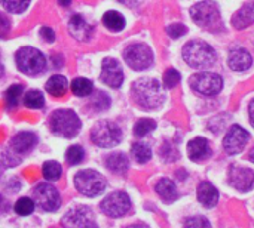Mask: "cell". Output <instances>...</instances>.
Here are the masks:
<instances>
[{
  "mask_svg": "<svg viewBox=\"0 0 254 228\" xmlns=\"http://www.w3.org/2000/svg\"><path fill=\"white\" fill-rule=\"evenodd\" d=\"M131 93L135 104L144 110L159 108L165 101V93L161 83L156 79L150 77L138 79L137 82H134Z\"/></svg>",
  "mask_w": 254,
  "mask_h": 228,
  "instance_id": "6da1fadb",
  "label": "cell"
},
{
  "mask_svg": "<svg viewBox=\"0 0 254 228\" xmlns=\"http://www.w3.org/2000/svg\"><path fill=\"white\" fill-rule=\"evenodd\" d=\"M183 59L185 62L196 70L208 68L216 62V50L211 45L202 40H192L183 47Z\"/></svg>",
  "mask_w": 254,
  "mask_h": 228,
  "instance_id": "7a4b0ae2",
  "label": "cell"
},
{
  "mask_svg": "<svg viewBox=\"0 0 254 228\" xmlns=\"http://www.w3.org/2000/svg\"><path fill=\"white\" fill-rule=\"evenodd\" d=\"M49 128L61 138H73L80 131V119L71 110H57L49 117Z\"/></svg>",
  "mask_w": 254,
  "mask_h": 228,
  "instance_id": "3957f363",
  "label": "cell"
},
{
  "mask_svg": "<svg viewBox=\"0 0 254 228\" xmlns=\"http://www.w3.org/2000/svg\"><path fill=\"white\" fill-rule=\"evenodd\" d=\"M16 65L21 73L28 76L40 74L46 67V58L45 55L31 46H24L16 52Z\"/></svg>",
  "mask_w": 254,
  "mask_h": 228,
  "instance_id": "277c9868",
  "label": "cell"
},
{
  "mask_svg": "<svg viewBox=\"0 0 254 228\" xmlns=\"http://www.w3.org/2000/svg\"><path fill=\"white\" fill-rule=\"evenodd\" d=\"M91 139L95 145L103 148L116 147L122 139V131L110 120H100L91 129Z\"/></svg>",
  "mask_w": 254,
  "mask_h": 228,
  "instance_id": "5b68a950",
  "label": "cell"
},
{
  "mask_svg": "<svg viewBox=\"0 0 254 228\" xmlns=\"http://www.w3.org/2000/svg\"><path fill=\"white\" fill-rule=\"evenodd\" d=\"M74 185L80 194H83L86 197H95L104 191L106 180L100 172L86 169V171H80L76 174Z\"/></svg>",
  "mask_w": 254,
  "mask_h": 228,
  "instance_id": "8992f818",
  "label": "cell"
},
{
  "mask_svg": "<svg viewBox=\"0 0 254 228\" xmlns=\"http://www.w3.org/2000/svg\"><path fill=\"white\" fill-rule=\"evenodd\" d=\"M189 85L193 91H196L204 96H216L223 89V79L216 73L204 71V73L193 74L189 80Z\"/></svg>",
  "mask_w": 254,
  "mask_h": 228,
  "instance_id": "52a82bcc",
  "label": "cell"
},
{
  "mask_svg": "<svg viewBox=\"0 0 254 228\" xmlns=\"http://www.w3.org/2000/svg\"><path fill=\"white\" fill-rule=\"evenodd\" d=\"M124 59L132 70L143 71L153 64V52L144 43H134L124 50Z\"/></svg>",
  "mask_w": 254,
  "mask_h": 228,
  "instance_id": "ba28073f",
  "label": "cell"
},
{
  "mask_svg": "<svg viewBox=\"0 0 254 228\" xmlns=\"http://www.w3.org/2000/svg\"><path fill=\"white\" fill-rule=\"evenodd\" d=\"M131 206H132L131 200H129L128 194L124 191H115V193L109 194L100 203L101 212L110 218H119V217L127 215L131 211Z\"/></svg>",
  "mask_w": 254,
  "mask_h": 228,
  "instance_id": "9c48e42d",
  "label": "cell"
},
{
  "mask_svg": "<svg viewBox=\"0 0 254 228\" xmlns=\"http://www.w3.org/2000/svg\"><path fill=\"white\" fill-rule=\"evenodd\" d=\"M190 16L192 19L201 25V27H211L219 22L220 12L219 6L213 0H204L190 7Z\"/></svg>",
  "mask_w": 254,
  "mask_h": 228,
  "instance_id": "30bf717a",
  "label": "cell"
},
{
  "mask_svg": "<svg viewBox=\"0 0 254 228\" xmlns=\"http://www.w3.org/2000/svg\"><path fill=\"white\" fill-rule=\"evenodd\" d=\"M61 226L64 228H98L92 211L86 206H77L68 211L63 217Z\"/></svg>",
  "mask_w": 254,
  "mask_h": 228,
  "instance_id": "8fae6325",
  "label": "cell"
},
{
  "mask_svg": "<svg viewBox=\"0 0 254 228\" xmlns=\"http://www.w3.org/2000/svg\"><path fill=\"white\" fill-rule=\"evenodd\" d=\"M33 197H34L36 205L46 212H54L61 205L60 193L57 191L54 185H49V184H39L33 190Z\"/></svg>",
  "mask_w": 254,
  "mask_h": 228,
  "instance_id": "7c38bea8",
  "label": "cell"
},
{
  "mask_svg": "<svg viewBox=\"0 0 254 228\" xmlns=\"http://www.w3.org/2000/svg\"><path fill=\"white\" fill-rule=\"evenodd\" d=\"M249 139L250 135L244 128H241L240 125H232L223 139V148L226 150L228 154L235 156L246 148Z\"/></svg>",
  "mask_w": 254,
  "mask_h": 228,
  "instance_id": "4fadbf2b",
  "label": "cell"
},
{
  "mask_svg": "<svg viewBox=\"0 0 254 228\" xmlns=\"http://www.w3.org/2000/svg\"><path fill=\"white\" fill-rule=\"evenodd\" d=\"M228 181L235 190H238L241 193H247L253 188L254 172L249 168L232 166V168H229Z\"/></svg>",
  "mask_w": 254,
  "mask_h": 228,
  "instance_id": "5bb4252c",
  "label": "cell"
},
{
  "mask_svg": "<svg viewBox=\"0 0 254 228\" xmlns=\"http://www.w3.org/2000/svg\"><path fill=\"white\" fill-rule=\"evenodd\" d=\"M101 80L110 88H119L124 82V71L115 58H104L101 64Z\"/></svg>",
  "mask_w": 254,
  "mask_h": 228,
  "instance_id": "9a60e30c",
  "label": "cell"
},
{
  "mask_svg": "<svg viewBox=\"0 0 254 228\" xmlns=\"http://www.w3.org/2000/svg\"><path fill=\"white\" fill-rule=\"evenodd\" d=\"M68 31L70 34L80 40V42H88L91 37H92V33H94V27L91 24L86 22V19L80 15H74L70 18V22H68Z\"/></svg>",
  "mask_w": 254,
  "mask_h": 228,
  "instance_id": "2e32d148",
  "label": "cell"
},
{
  "mask_svg": "<svg viewBox=\"0 0 254 228\" xmlns=\"http://www.w3.org/2000/svg\"><path fill=\"white\" fill-rule=\"evenodd\" d=\"M253 62V58L250 55V52L247 49L243 47H235L229 52L228 56V65L231 70L234 71H246L250 68Z\"/></svg>",
  "mask_w": 254,
  "mask_h": 228,
  "instance_id": "e0dca14e",
  "label": "cell"
},
{
  "mask_svg": "<svg viewBox=\"0 0 254 228\" xmlns=\"http://www.w3.org/2000/svg\"><path fill=\"white\" fill-rule=\"evenodd\" d=\"M210 154H211V147L205 138L198 137L188 142V156L190 160L201 162V160H205Z\"/></svg>",
  "mask_w": 254,
  "mask_h": 228,
  "instance_id": "ac0fdd59",
  "label": "cell"
},
{
  "mask_svg": "<svg viewBox=\"0 0 254 228\" xmlns=\"http://www.w3.org/2000/svg\"><path fill=\"white\" fill-rule=\"evenodd\" d=\"M37 144V137L33 132H19L10 141V148L13 153H28Z\"/></svg>",
  "mask_w": 254,
  "mask_h": 228,
  "instance_id": "d6986e66",
  "label": "cell"
},
{
  "mask_svg": "<svg viewBox=\"0 0 254 228\" xmlns=\"http://www.w3.org/2000/svg\"><path fill=\"white\" fill-rule=\"evenodd\" d=\"M198 200L205 208H214L219 202V191L211 182H201L198 187Z\"/></svg>",
  "mask_w": 254,
  "mask_h": 228,
  "instance_id": "ffe728a7",
  "label": "cell"
},
{
  "mask_svg": "<svg viewBox=\"0 0 254 228\" xmlns=\"http://www.w3.org/2000/svg\"><path fill=\"white\" fill-rule=\"evenodd\" d=\"M254 24V3L244 4L234 16H232V25L237 30H243L246 27H250Z\"/></svg>",
  "mask_w": 254,
  "mask_h": 228,
  "instance_id": "44dd1931",
  "label": "cell"
},
{
  "mask_svg": "<svg viewBox=\"0 0 254 228\" xmlns=\"http://www.w3.org/2000/svg\"><path fill=\"white\" fill-rule=\"evenodd\" d=\"M48 93L54 98H61L67 93L68 89V82L64 76L61 74H54L51 79H48L46 85H45Z\"/></svg>",
  "mask_w": 254,
  "mask_h": 228,
  "instance_id": "7402d4cb",
  "label": "cell"
},
{
  "mask_svg": "<svg viewBox=\"0 0 254 228\" xmlns=\"http://www.w3.org/2000/svg\"><path fill=\"white\" fill-rule=\"evenodd\" d=\"M106 168L113 174H125L129 168V160L124 153H112L106 157Z\"/></svg>",
  "mask_w": 254,
  "mask_h": 228,
  "instance_id": "603a6c76",
  "label": "cell"
},
{
  "mask_svg": "<svg viewBox=\"0 0 254 228\" xmlns=\"http://www.w3.org/2000/svg\"><path fill=\"white\" fill-rule=\"evenodd\" d=\"M155 190L156 193L161 196V199L167 203H171L177 199V188H176V184L168 180V178H162L156 182L155 185Z\"/></svg>",
  "mask_w": 254,
  "mask_h": 228,
  "instance_id": "cb8c5ba5",
  "label": "cell"
},
{
  "mask_svg": "<svg viewBox=\"0 0 254 228\" xmlns=\"http://www.w3.org/2000/svg\"><path fill=\"white\" fill-rule=\"evenodd\" d=\"M103 24L110 31H122L125 27V18L116 10H109L103 15Z\"/></svg>",
  "mask_w": 254,
  "mask_h": 228,
  "instance_id": "d4e9b609",
  "label": "cell"
},
{
  "mask_svg": "<svg viewBox=\"0 0 254 228\" xmlns=\"http://www.w3.org/2000/svg\"><path fill=\"white\" fill-rule=\"evenodd\" d=\"M71 92L76 96H89L94 92V83L89 79L77 77L71 82Z\"/></svg>",
  "mask_w": 254,
  "mask_h": 228,
  "instance_id": "484cf974",
  "label": "cell"
},
{
  "mask_svg": "<svg viewBox=\"0 0 254 228\" xmlns=\"http://www.w3.org/2000/svg\"><path fill=\"white\" fill-rule=\"evenodd\" d=\"M22 102L25 107L28 108H33V110H39L45 105V98L42 95V92L39 91H28L24 98H22Z\"/></svg>",
  "mask_w": 254,
  "mask_h": 228,
  "instance_id": "4316f807",
  "label": "cell"
},
{
  "mask_svg": "<svg viewBox=\"0 0 254 228\" xmlns=\"http://www.w3.org/2000/svg\"><path fill=\"white\" fill-rule=\"evenodd\" d=\"M132 156L138 163H146L152 159V150L144 142H135L132 145Z\"/></svg>",
  "mask_w": 254,
  "mask_h": 228,
  "instance_id": "83f0119b",
  "label": "cell"
},
{
  "mask_svg": "<svg viewBox=\"0 0 254 228\" xmlns=\"http://www.w3.org/2000/svg\"><path fill=\"white\" fill-rule=\"evenodd\" d=\"M61 172H63L61 165L57 163V162H54V160L46 162L43 165V168H42V174H43L45 180H48V181H57V180H60Z\"/></svg>",
  "mask_w": 254,
  "mask_h": 228,
  "instance_id": "f1b7e54d",
  "label": "cell"
},
{
  "mask_svg": "<svg viewBox=\"0 0 254 228\" xmlns=\"http://www.w3.org/2000/svg\"><path fill=\"white\" fill-rule=\"evenodd\" d=\"M155 128H156L155 120H152V119H140L134 126V135L137 138H143L147 134H150L152 131H155Z\"/></svg>",
  "mask_w": 254,
  "mask_h": 228,
  "instance_id": "f546056e",
  "label": "cell"
},
{
  "mask_svg": "<svg viewBox=\"0 0 254 228\" xmlns=\"http://www.w3.org/2000/svg\"><path fill=\"white\" fill-rule=\"evenodd\" d=\"M22 96V86L21 85H12L6 91V102L9 108H15Z\"/></svg>",
  "mask_w": 254,
  "mask_h": 228,
  "instance_id": "4dcf8cb0",
  "label": "cell"
},
{
  "mask_svg": "<svg viewBox=\"0 0 254 228\" xmlns=\"http://www.w3.org/2000/svg\"><path fill=\"white\" fill-rule=\"evenodd\" d=\"M85 157V151L80 145H71L65 153V160L70 165H79Z\"/></svg>",
  "mask_w": 254,
  "mask_h": 228,
  "instance_id": "1f68e13d",
  "label": "cell"
},
{
  "mask_svg": "<svg viewBox=\"0 0 254 228\" xmlns=\"http://www.w3.org/2000/svg\"><path fill=\"white\" fill-rule=\"evenodd\" d=\"M31 0H3V4L6 7L7 12H12V13H22L28 4H30Z\"/></svg>",
  "mask_w": 254,
  "mask_h": 228,
  "instance_id": "d6a6232c",
  "label": "cell"
},
{
  "mask_svg": "<svg viewBox=\"0 0 254 228\" xmlns=\"http://www.w3.org/2000/svg\"><path fill=\"white\" fill-rule=\"evenodd\" d=\"M33 211H34V202H33L31 199H28V197L19 199V200L16 202V205H15V212H16L18 215L25 217V215H30Z\"/></svg>",
  "mask_w": 254,
  "mask_h": 228,
  "instance_id": "836d02e7",
  "label": "cell"
},
{
  "mask_svg": "<svg viewBox=\"0 0 254 228\" xmlns=\"http://www.w3.org/2000/svg\"><path fill=\"white\" fill-rule=\"evenodd\" d=\"M91 105L95 108V110H106V108H109L110 107V98L104 93V92H100V91H97L95 92V96L92 98V101H91Z\"/></svg>",
  "mask_w": 254,
  "mask_h": 228,
  "instance_id": "e575fe53",
  "label": "cell"
},
{
  "mask_svg": "<svg viewBox=\"0 0 254 228\" xmlns=\"http://www.w3.org/2000/svg\"><path fill=\"white\" fill-rule=\"evenodd\" d=\"M185 228H213L211 224L208 223V220L205 217L196 215V217H190L185 221Z\"/></svg>",
  "mask_w": 254,
  "mask_h": 228,
  "instance_id": "d590c367",
  "label": "cell"
},
{
  "mask_svg": "<svg viewBox=\"0 0 254 228\" xmlns=\"http://www.w3.org/2000/svg\"><path fill=\"white\" fill-rule=\"evenodd\" d=\"M179 82H180V73H179L177 70L170 68V70L165 71V74H164V85H165V88L171 89V88H174Z\"/></svg>",
  "mask_w": 254,
  "mask_h": 228,
  "instance_id": "8d00e7d4",
  "label": "cell"
},
{
  "mask_svg": "<svg viewBox=\"0 0 254 228\" xmlns=\"http://www.w3.org/2000/svg\"><path fill=\"white\" fill-rule=\"evenodd\" d=\"M186 31H188V28H186L183 24H171V25H168V27H167V33H168V36H170V37H173V39H179V37H182L183 34H186Z\"/></svg>",
  "mask_w": 254,
  "mask_h": 228,
  "instance_id": "74e56055",
  "label": "cell"
},
{
  "mask_svg": "<svg viewBox=\"0 0 254 228\" xmlns=\"http://www.w3.org/2000/svg\"><path fill=\"white\" fill-rule=\"evenodd\" d=\"M10 30V19L0 12V37H4Z\"/></svg>",
  "mask_w": 254,
  "mask_h": 228,
  "instance_id": "f35d334b",
  "label": "cell"
},
{
  "mask_svg": "<svg viewBox=\"0 0 254 228\" xmlns=\"http://www.w3.org/2000/svg\"><path fill=\"white\" fill-rule=\"evenodd\" d=\"M40 36H42V39L46 40L48 43H52V42L55 40V34H54L52 28H49V27H42V28H40Z\"/></svg>",
  "mask_w": 254,
  "mask_h": 228,
  "instance_id": "ab89813d",
  "label": "cell"
},
{
  "mask_svg": "<svg viewBox=\"0 0 254 228\" xmlns=\"http://www.w3.org/2000/svg\"><path fill=\"white\" fill-rule=\"evenodd\" d=\"M119 3L125 4V6H129V7H134V6H138L143 0H118Z\"/></svg>",
  "mask_w": 254,
  "mask_h": 228,
  "instance_id": "60d3db41",
  "label": "cell"
},
{
  "mask_svg": "<svg viewBox=\"0 0 254 228\" xmlns=\"http://www.w3.org/2000/svg\"><path fill=\"white\" fill-rule=\"evenodd\" d=\"M249 116H250V123H252V126L254 128V99L250 102V105H249Z\"/></svg>",
  "mask_w": 254,
  "mask_h": 228,
  "instance_id": "b9f144b4",
  "label": "cell"
},
{
  "mask_svg": "<svg viewBox=\"0 0 254 228\" xmlns=\"http://www.w3.org/2000/svg\"><path fill=\"white\" fill-rule=\"evenodd\" d=\"M58 3L63 6V7H67V6H70V3H71V0H58Z\"/></svg>",
  "mask_w": 254,
  "mask_h": 228,
  "instance_id": "7bdbcfd3",
  "label": "cell"
},
{
  "mask_svg": "<svg viewBox=\"0 0 254 228\" xmlns=\"http://www.w3.org/2000/svg\"><path fill=\"white\" fill-rule=\"evenodd\" d=\"M127 228H149L147 226H144V224H132V226H129V227Z\"/></svg>",
  "mask_w": 254,
  "mask_h": 228,
  "instance_id": "ee69618b",
  "label": "cell"
},
{
  "mask_svg": "<svg viewBox=\"0 0 254 228\" xmlns=\"http://www.w3.org/2000/svg\"><path fill=\"white\" fill-rule=\"evenodd\" d=\"M3 206H4V200H3V197L0 196V211L3 209Z\"/></svg>",
  "mask_w": 254,
  "mask_h": 228,
  "instance_id": "f6af8a7d",
  "label": "cell"
},
{
  "mask_svg": "<svg viewBox=\"0 0 254 228\" xmlns=\"http://www.w3.org/2000/svg\"><path fill=\"white\" fill-rule=\"evenodd\" d=\"M250 160L254 163V147H253V150L250 151Z\"/></svg>",
  "mask_w": 254,
  "mask_h": 228,
  "instance_id": "bcb514c9",
  "label": "cell"
},
{
  "mask_svg": "<svg viewBox=\"0 0 254 228\" xmlns=\"http://www.w3.org/2000/svg\"><path fill=\"white\" fill-rule=\"evenodd\" d=\"M3 73H4V70H3V64L0 62V77L3 76Z\"/></svg>",
  "mask_w": 254,
  "mask_h": 228,
  "instance_id": "7dc6e473",
  "label": "cell"
},
{
  "mask_svg": "<svg viewBox=\"0 0 254 228\" xmlns=\"http://www.w3.org/2000/svg\"><path fill=\"white\" fill-rule=\"evenodd\" d=\"M0 1H1V0H0Z\"/></svg>",
  "mask_w": 254,
  "mask_h": 228,
  "instance_id": "c3c4849f",
  "label": "cell"
},
{
  "mask_svg": "<svg viewBox=\"0 0 254 228\" xmlns=\"http://www.w3.org/2000/svg\"><path fill=\"white\" fill-rule=\"evenodd\" d=\"M253 3H254V1H253Z\"/></svg>",
  "mask_w": 254,
  "mask_h": 228,
  "instance_id": "681fc988",
  "label": "cell"
}]
</instances>
